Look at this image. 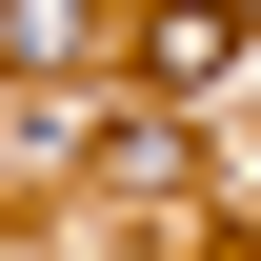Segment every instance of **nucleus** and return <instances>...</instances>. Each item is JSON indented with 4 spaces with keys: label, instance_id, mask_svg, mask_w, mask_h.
Listing matches in <instances>:
<instances>
[{
    "label": "nucleus",
    "instance_id": "f257e3e1",
    "mask_svg": "<svg viewBox=\"0 0 261 261\" xmlns=\"http://www.w3.org/2000/svg\"><path fill=\"white\" fill-rule=\"evenodd\" d=\"M141 61H161L181 100H201V81H241V0H161V20H141Z\"/></svg>",
    "mask_w": 261,
    "mask_h": 261
}]
</instances>
